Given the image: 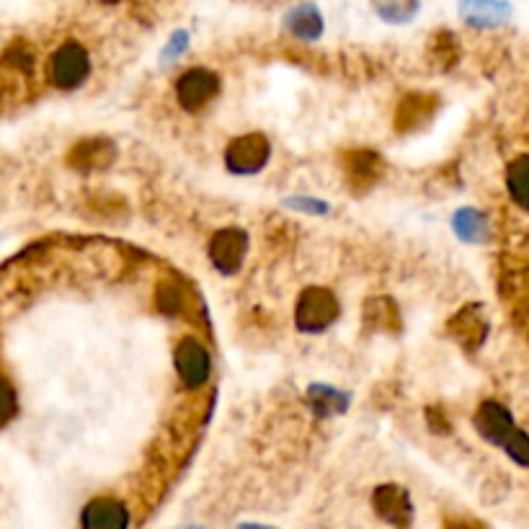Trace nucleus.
<instances>
[{
	"label": "nucleus",
	"instance_id": "6e6552de",
	"mask_svg": "<svg viewBox=\"0 0 529 529\" xmlns=\"http://www.w3.org/2000/svg\"><path fill=\"white\" fill-rule=\"evenodd\" d=\"M246 246V235L240 233V230H222V233H217L215 240H212V261H215V266H220L222 271H235L243 264Z\"/></svg>",
	"mask_w": 529,
	"mask_h": 529
},
{
	"label": "nucleus",
	"instance_id": "f257e3e1",
	"mask_svg": "<svg viewBox=\"0 0 529 529\" xmlns=\"http://www.w3.org/2000/svg\"><path fill=\"white\" fill-rule=\"evenodd\" d=\"M91 75V57H88L86 47L75 39L62 42L47 62V78L55 88L70 91V88L83 86Z\"/></svg>",
	"mask_w": 529,
	"mask_h": 529
},
{
	"label": "nucleus",
	"instance_id": "f03ea898",
	"mask_svg": "<svg viewBox=\"0 0 529 529\" xmlns=\"http://www.w3.org/2000/svg\"><path fill=\"white\" fill-rule=\"evenodd\" d=\"M173 362H176V372H179V380L184 382V388L199 390L210 382L212 354L194 336H186V339L179 341L176 354H173Z\"/></svg>",
	"mask_w": 529,
	"mask_h": 529
},
{
	"label": "nucleus",
	"instance_id": "f8f14e48",
	"mask_svg": "<svg viewBox=\"0 0 529 529\" xmlns=\"http://www.w3.org/2000/svg\"><path fill=\"white\" fill-rule=\"evenodd\" d=\"M310 400L315 403V408H318L320 413H339L344 411L346 406V398L341 393H336V390L331 388H313L310 390Z\"/></svg>",
	"mask_w": 529,
	"mask_h": 529
},
{
	"label": "nucleus",
	"instance_id": "7ed1b4c3",
	"mask_svg": "<svg viewBox=\"0 0 529 529\" xmlns=\"http://www.w3.org/2000/svg\"><path fill=\"white\" fill-rule=\"evenodd\" d=\"M339 313L336 297L328 290L320 287H310L305 295L297 302V326L308 333H318L323 328H328Z\"/></svg>",
	"mask_w": 529,
	"mask_h": 529
},
{
	"label": "nucleus",
	"instance_id": "dca6fc26",
	"mask_svg": "<svg viewBox=\"0 0 529 529\" xmlns=\"http://www.w3.org/2000/svg\"><path fill=\"white\" fill-rule=\"evenodd\" d=\"M243 529H269V527H243Z\"/></svg>",
	"mask_w": 529,
	"mask_h": 529
},
{
	"label": "nucleus",
	"instance_id": "4468645a",
	"mask_svg": "<svg viewBox=\"0 0 529 529\" xmlns=\"http://www.w3.org/2000/svg\"><path fill=\"white\" fill-rule=\"evenodd\" d=\"M506 184H509L511 197L517 199V204H524V158L514 160L506 173Z\"/></svg>",
	"mask_w": 529,
	"mask_h": 529
},
{
	"label": "nucleus",
	"instance_id": "9d476101",
	"mask_svg": "<svg viewBox=\"0 0 529 529\" xmlns=\"http://www.w3.org/2000/svg\"><path fill=\"white\" fill-rule=\"evenodd\" d=\"M455 230L462 235V238L470 240V243H478V240H486L488 238L486 217L480 215V212H475V210L457 212Z\"/></svg>",
	"mask_w": 529,
	"mask_h": 529
},
{
	"label": "nucleus",
	"instance_id": "423d86ee",
	"mask_svg": "<svg viewBox=\"0 0 529 529\" xmlns=\"http://www.w3.org/2000/svg\"><path fill=\"white\" fill-rule=\"evenodd\" d=\"M225 160H228V166L233 168V171L240 173L259 171L266 160H269V142H266V137L261 135L240 137V140H235L228 148Z\"/></svg>",
	"mask_w": 529,
	"mask_h": 529
},
{
	"label": "nucleus",
	"instance_id": "2eb2a0df",
	"mask_svg": "<svg viewBox=\"0 0 529 529\" xmlns=\"http://www.w3.org/2000/svg\"><path fill=\"white\" fill-rule=\"evenodd\" d=\"M13 411H16V393H13L11 382L0 375V424L11 419Z\"/></svg>",
	"mask_w": 529,
	"mask_h": 529
},
{
	"label": "nucleus",
	"instance_id": "1a4fd4ad",
	"mask_svg": "<svg viewBox=\"0 0 529 529\" xmlns=\"http://www.w3.org/2000/svg\"><path fill=\"white\" fill-rule=\"evenodd\" d=\"M375 504H377V509H380L382 517L390 519V522H395V524L408 522V514H411V509H408L406 493L400 491V488L390 486V488H382V491H377Z\"/></svg>",
	"mask_w": 529,
	"mask_h": 529
},
{
	"label": "nucleus",
	"instance_id": "f3484780",
	"mask_svg": "<svg viewBox=\"0 0 529 529\" xmlns=\"http://www.w3.org/2000/svg\"><path fill=\"white\" fill-rule=\"evenodd\" d=\"M189 529H197V527H189Z\"/></svg>",
	"mask_w": 529,
	"mask_h": 529
},
{
	"label": "nucleus",
	"instance_id": "9b49d317",
	"mask_svg": "<svg viewBox=\"0 0 529 529\" xmlns=\"http://www.w3.org/2000/svg\"><path fill=\"white\" fill-rule=\"evenodd\" d=\"M290 29L302 39H318V34L323 31V21L313 6H302L290 16Z\"/></svg>",
	"mask_w": 529,
	"mask_h": 529
},
{
	"label": "nucleus",
	"instance_id": "20e7f679",
	"mask_svg": "<svg viewBox=\"0 0 529 529\" xmlns=\"http://www.w3.org/2000/svg\"><path fill=\"white\" fill-rule=\"evenodd\" d=\"M130 509L114 496H99L83 509V529H130Z\"/></svg>",
	"mask_w": 529,
	"mask_h": 529
},
{
	"label": "nucleus",
	"instance_id": "0eeeda50",
	"mask_svg": "<svg viewBox=\"0 0 529 529\" xmlns=\"http://www.w3.org/2000/svg\"><path fill=\"white\" fill-rule=\"evenodd\" d=\"M475 426L486 439L491 442H501L506 444L511 437H514V421H511V413L506 411L504 406H499L496 400L491 403H483V408L475 416Z\"/></svg>",
	"mask_w": 529,
	"mask_h": 529
},
{
	"label": "nucleus",
	"instance_id": "ddd939ff",
	"mask_svg": "<svg viewBox=\"0 0 529 529\" xmlns=\"http://www.w3.org/2000/svg\"><path fill=\"white\" fill-rule=\"evenodd\" d=\"M158 302L163 313H181V308H184V292L176 284H163L158 290Z\"/></svg>",
	"mask_w": 529,
	"mask_h": 529
},
{
	"label": "nucleus",
	"instance_id": "39448f33",
	"mask_svg": "<svg viewBox=\"0 0 529 529\" xmlns=\"http://www.w3.org/2000/svg\"><path fill=\"white\" fill-rule=\"evenodd\" d=\"M220 91V80L217 75H212L210 70L194 68L189 73H184L176 83V96H179V104L184 109H199L207 101H212Z\"/></svg>",
	"mask_w": 529,
	"mask_h": 529
}]
</instances>
